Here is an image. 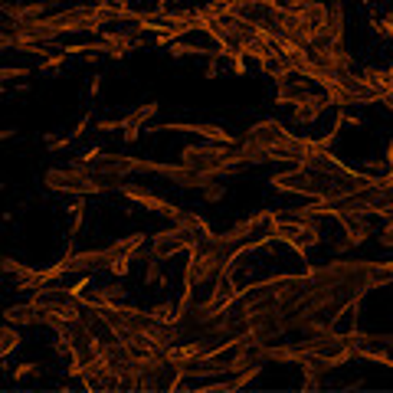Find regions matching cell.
Returning <instances> with one entry per match:
<instances>
[{"label": "cell", "instance_id": "cell-24", "mask_svg": "<svg viewBox=\"0 0 393 393\" xmlns=\"http://www.w3.org/2000/svg\"><path fill=\"white\" fill-rule=\"evenodd\" d=\"M377 240H380V246H384V250H393V220L384 223V230H380V236H377Z\"/></svg>", "mask_w": 393, "mask_h": 393}, {"label": "cell", "instance_id": "cell-22", "mask_svg": "<svg viewBox=\"0 0 393 393\" xmlns=\"http://www.w3.org/2000/svg\"><path fill=\"white\" fill-rule=\"evenodd\" d=\"M89 125H92V112H86V115H82V118L76 122V128L69 131V134H72V141H79V138H82V134L89 131Z\"/></svg>", "mask_w": 393, "mask_h": 393}, {"label": "cell", "instance_id": "cell-1", "mask_svg": "<svg viewBox=\"0 0 393 393\" xmlns=\"http://www.w3.org/2000/svg\"><path fill=\"white\" fill-rule=\"evenodd\" d=\"M43 191L59 197H102L108 193V183L96 181L89 174V164L69 161L66 167H46L43 171Z\"/></svg>", "mask_w": 393, "mask_h": 393}, {"label": "cell", "instance_id": "cell-32", "mask_svg": "<svg viewBox=\"0 0 393 393\" xmlns=\"http://www.w3.org/2000/svg\"><path fill=\"white\" fill-rule=\"evenodd\" d=\"M4 92H7V82H0V96H4Z\"/></svg>", "mask_w": 393, "mask_h": 393}, {"label": "cell", "instance_id": "cell-12", "mask_svg": "<svg viewBox=\"0 0 393 393\" xmlns=\"http://www.w3.org/2000/svg\"><path fill=\"white\" fill-rule=\"evenodd\" d=\"M20 341H23V337H20V328H13V325L4 321V325H0V364H4L10 354H17Z\"/></svg>", "mask_w": 393, "mask_h": 393}, {"label": "cell", "instance_id": "cell-3", "mask_svg": "<svg viewBox=\"0 0 393 393\" xmlns=\"http://www.w3.org/2000/svg\"><path fill=\"white\" fill-rule=\"evenodd\" d=\"M272 230V210H259V213H250V217H243V220H236L230 226V230L217 233V240H220V246L226 252H233V256H240V250L246 246L250 240H256L259 233Z\"/></svg>", "mask_w": 393, "mask_h": 393}, {"label": "cell", "instance_id": "cell-21", "mask_svg": "<svg viewBox=\"0 0 393 393\" xmlns=\"http://www.w3.org/2000/svg\"><path fill=\"white\" fill-rule=\"evenodd\" d=\"M102 86H105V76H102V72H96V76L89 79V86H86V96H89V102H96V98L102 96Z\"/></svg>", "mask_w": 393, "mask_h": 393}, {"label": "cell", "instance_id": "cell-28", "mask_svg": "<svg viewBox=\"0 0 393 393\" xmlns=\"http://www.w3.org/2000/svg\"><path fill=\"white\" fill-rule=\"evenodd\" d=\"M17 138V128H0V144L4 141H13Z\"/></svg>", "mask_w": 393, "mask_h": 393}, {"label": "cell", "instance_id": "cell-17", "mask_svg": "<svg viewBox=\"0 0 393 393\" xmlns=\"http://www.w3.org/2000/svg\"><path fill=\"white\" fill-rule=\"evenodd\" d=\"M223 181H226V177H217V181L207 183V187L200 191L203 200H207V203H220L223 197H226V183H223Z\"/></svg>", "mask_w": 393, "mask_h": 393}, {"label": "cell", "instance_id": "cell-31", "mask_svg": "<svg viewBox=\"0 0 393 393\" xmlns=\"http://www.w3.org/2000/svg\"><path fill=\"white\" fill-rule=\"evenodd\" d=\"M384 20H387V23H393V4H390V7H387V13H384Z\"/></svg>", "mask_w": 393, "mask_h": 393}, {"label": "cell", "instance_id": "cell-4", "mask_svg": "<svg viewBox=\"0 0 393 393\" xmlns=\"http://www.w3.org/2000/svg\"><path fill=\"white\" fill-rule=\"evenodd\" d=\"M197 243H200V236H197V233H191L187 226H181V223H167V226H161L157 233H151L148 250L167 262L171 256H177V252H183V256H187L191 250H197Z\"/></svg>", "mask_w": 393, "mask_h": 393}, {"label": "cell", "instance_id": "cell-25", "mask_svg": "<svg viewBox=\"0 0 393 393\" xmlns=\"http://www.w3.org/2000/svg\"><path fill=\"white\" fill-rule=\"evenodd\" d=\"M0 53H13V27L10 30L0 27Z\"/></svg>", "mask_w": 393, "mask_h": 393}, {"label": "cell", "instance_id": "cell-8", "mask_svg": "<svg viewBox=\"0 0 393 393\" xmlns=\"http://www.w3.org/2000/svg\"><path fill=\"white\" fill-rule=\"evenodd\" d=\"M315 89H311V79H305V76H288V79H278L276 82V105H298L305 96H311Z\"/></svg>", "mask_w": 393, "mask_h": 393}, {"label": "cell", "instance_id": "cell-5", "mask_svg": "<svg viewBox=\"0 0 393 393\" xmlns=\"http://www.w3.org/2000/svg\"><path fill=\"white\" fill-rule=\"evenodd\" d=\"M144 131H183V134H197L200 141L240 144V138H236L230 128L217 125V122H157V125H148Z\"/></svg>", "mask_w": 393, "mask_h": 393}, {"label": "cell", "instance_id": "cell-18", "mask_svg": "<svg viewBox=\"0 0 393 393\" xmlns=\"http://www.w3.org/2000/svg\"><path fill=\"white\" fill-rule=\"evenodd\" d=\"M148 311H151L154 321H177V302H157Z\"/></svg>", "mask_w": 393, "mask_h": 393}, {"label": "cell", "instance_id": "cell-34", "mask_svg": "<svg viewBox=\"0 0 393 393\" xmlns=\"http://www.w3.org/2000/svg\"><path fill=\"white\" fill-rule=\"evenodd\" d=\"M390 266H393V259H390Z\"/></svg>", "mask_w": 393, "mask_h": 393}, {"label": "cell", "instance_id": "cell-2", "mask_svg": "<svg viewBox=\"0 0 393 393\" xmlns=\"http://www.w3.org/2000/svg\"><path fill=\"white\" fill-rule=\"evenodd\" d=\"M115 193L118 197H125L134 210L157 213V217H164L167 223H177L183 217V207H177L171 197H164V193L151 191V187H141V183H125L122 181V183H115Z\"/></svg>", "mask_w": 393, "mask_h": 393}, {"label": "cell", "instance_id": "cell-6", "mask_svg": "<svg viewBox=\"0 0 393 393\" xmlns=\"http://www.w3.org/2000/svg\"><path fill=\"white\" fill-rule=\"evenodd\" d=\"M4 321L13 328H46L49 315L33 302V298H27V302H20V305L4 308Z\"/></svg>", "mask_w": 393, "mask_h": 393}, {"label": "cell", "instance_id": "cell-15", "mask_svg": "<svg viewBox=\"0 0 393 393\" xmlns=\"http://www.w3.org/2000/svg\"><path fill=\"white\" fill-rule=\"evenodd\" d=\"M69 63V53L66 49H59V53H49V56H43L37 63V72L39 76H53V72H56V69H63Z\"/></svg>", "mask_w": 393, "mask_h": 393}, {"label": "cell", "instance_id": "cell-14", "mask_svg": "<svg viewBox=\"0 0 393 393\" xmlns=\"http://www.w3.org/2000/svg\"><path fill=\"white\" fill-rule=\"evenodd\" d=\"M39 269L37 266H27V262L13 259V256H0V276L7 278H27V276H37Z\"/></svg>", "mask_w": 393, "mask_h": 393}, {"label": "cell", "instance_id": "cell-23", "mask_svg": "<svg viewBox=\"0 0 393 393\" xmlns=\"http://www.w3.org/2000/svg\"><path fill=\"white\" fill-rule=\"evenodd\" d=\"M371 27H374V33H377V37H387V39H393V23H387V20H377V17H371Z\"/></svg>", "mask_w": 393, "mask_h": 393}, {"label": "cell", "instance_id": "cell-27", "mask_svg": "<svg viewBox=\"0 0 393 393\" xmlns=\"http://www.w3.org/2000/svg\"><path fill=\"white\" fill-rule=\"evenodd\" d=\"M30 89H33V86H30L27 79H20V82H13V92H17V96H27Z\"/></svg>", "mask_w": 393, "mask_h": 393}, {"label": "cell", "instance_id": "cell-29", "mask_svg": "<svg viewBox=\"0 0 393 393\" xmlns=\"http://www.w3.org/2000/svg\"><path fill=\"white\" fill-rule=\"evenodd\" d=\"M380 105H387L393 112V92H380Z\"/></svg>", "mask_w": 393, "mask_h": 393}, {"label": "cell", "instance_id": "cell-16", "mask_svg": "<svg viewBox=\"0 0 393 393\" xmlns=\"http://www.w3.org/2000/svg\"><path fill=\"white\" fill-rule=\"evenodd\" d=\"M39 374V364L37 361H20V364H13V371H10V380L13 384H23V380H30V377Z\"/></svg>", "mask_w": 393, "mask_h": 393}, {"label": "cell", "instance_id": "cell-10", "mask_svg": "<svg viewBox=\"0 0 393 393\" xmlns=\"http://www.w3.org/2000/svg\"><path fill=\"white\" fill-rule=\"evenodd\" d=\"M86 210H89V197H66V243H76L82 226H86Z\"/></svg>", "mask_w": 393, "mask_h": 393}, {"label": "cell", "instance_id": "cell-9", "mask_svg": "<svg viewBox=\"0 0 393 393\" xmlns=\"http://www.w3.org/2000/svg\"><path fill=\"white\" fill-rule=\"evenodd\" d=\"M148 240H151V233H128V236H115V240L108 243V262L118 259V256H138V252L148 246Z\"/></svg>", "mask_w": 393, "mask_h": 393}, {"label": "cell", "instance_id": "cell-33", "mask_svg": "<svg viewBox=\"0 0 393 393\" xmlns=\"http://www.w3.org/2000/svg\"><path fill=\"white\" fill-rule=\"evenodd\" d=\"M4 187H7V183H4V174H0V191H4Z\"/></svg>", "mask_w": 393, "mask_h": 393}, {"label": "cell", "instance_id": "cell-7", "mask_svg": "<svg viewBox=\"0 0 393 393\" xmlns=\"http://www.w3.org/2000/svg\"><path fill=\"white\" fill-rule=\"evenodd\" d=\"M328 108H331V102H328L325 92H311V96H305L298 105H292V125H298V128L315 125Z\"/></svg>", "mask_w": 393, "mask_h": 393}, {"label": "cell", "instance_id": "cell-30", "mask_svg": "<svg viewBox=\"0 0 393 393\" xmlns=\"http://www.w3.org/2000/svg\"><path fill=\"white\" fill-rule=\"evenodd\" d=\"M43 4H49V7H66V0H43Z\"/></svg>", "mask_w": 393, "mask_h": 393}, {"label": "cell", "instance_id": "cell-19", "mask_svg": "<svg viewBox=\"0 0 393 393\" xmlns=\"http://www.w3.org/2000/svg\"><path fill=\"white\" fill-rule=\"evenodd\" d=\"M131 256H118V259H112L108 262V276L112 278H118V282H122V278H128L131 276Z\"/></svg>", "mask_w": 393, "mask_h": 393}, {"label": "cell", "instance_id": "cell-26", "mask_svg": "<svg viewBox=\"0 0 393 393\" xmlns=\"http://www.w3.org/2000/svg\"><path fill=\"white\" fill-rule=\"evenodd\" d=\"M220 76V59H207V69H203V79H217Z\"/></svg>", "mask_w": 393, "mask_h": 393}, {"label": "cell", "instance_id": "cell-20", "mask_svg": "<svg viewBox=\"0 0 393 393\" xmlns=\"http://www.w3.org/2000/svg\"><path fill=\"white\" fill-rule=\"evenodd\" d=\"M96 131L118 134V131H122V115H115V118H98V122H96Z\"/></svg>", "mask_w": 393, "mask_h": 393}, {"label": "cell", "instance_id": "cell-13", "mask_svg": "<svg viewBox=\"0 0 393 393\" xmlns=\"http://www.w3.org/2000/svg\"><path fill=\"white\" fill-rule=\"evenodd\" d=\"M361 76L380 92H393V66H367Z\"/></svg>", "mask_w": 393, "mask_h": 393}, {"label": "cell", "instance_id": "cell-11", "mask_svg": "<svg viewBox=\"0 0 393 393\" xmlns=\"http://www.w3.org/2000/svg\"><path fill=\"white\" fill-rule=\"evenodd\" d=\"M161 115V102H141V105H134L131 112H122V131L125 128H148L154 118Z\"/></svg>", "mask_w": 393, "mask_h": 393}]
</instances>
